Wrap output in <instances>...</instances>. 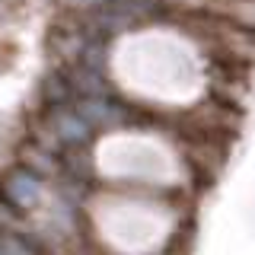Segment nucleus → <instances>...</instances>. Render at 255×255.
Instances as JSON below:
<instances>
[{"label":"nucleus","mask_w":255,"mask_h":255,"mask_svg":"<svg viewBox=\"0 0 255 255\" xmlns=\"http://www.w3.org/2000/svg\"><path fill=\"white\" fill-rule=\"evenodd\" d=\"M42 191H45V182L38 172L26 169V166H16L0 179V198H3L10 207L16 211H32L38 201H42Z\"/></svg>","instance_id":"f257e3e1"},{"label":"nucleus","mask_w":255,"mask_h":255,"mask_svg":"<svg viewBox=\"0 0 255 255\" xmlns=\"http://www.w3.org/2000/svg\"><path fill=\"white\" fill-rule=\"evenodd\" d=\"M90 118L83 115L80 109H70V106H61V109H51L48 115V131L54 134V140L61 147H80L86 137H90Z\"/></svg>","instance_id":"f03ea898"},{"label":"nucleus","mask_w":255,"mask_h":255,"mask_svg":"<svg viewBox=\"0 0 255 255\" xmlns=\"http://www.w3.org/2000/svg\"><path fill=\"white\" fill-rule=\"evenodd\" d=\"M22 166L32 172H38L45 179V175H54V172H64V159L54 147H48L42 140H29L26 147H22Z\"/></svg>","instance_id":"7ed1b4c3"},{"label":"nucleus","mask_w":255,"mask_h":255,"mask_svg":"<svg viewBox=\"0 0 255 255\" xmlns=\"http://www.w3.org/2000/svg\"><path fill=\"white\" fill-rule=\"evenodd\" d=\"M42 96H45V102L51 109L70 106L74 96H77V90H74V80H70L67 70H58V67L48 70V74L42 77Z\"/></svg>","instance_id":"20e7f679"},{"label":"nucleus","mask_w":255,"mask_h":255,"mask_svg":"<svg viewBox=\"0 0 255 255\" xmlns=\"http://www.w3.org/2000/svg\"><path fill=\"white\" fill-rule=\"evenodd\" d=\"M0 255H38V249L19 230H0Z\"/></svg>","instance_id":"39448f33"}]
</instances>
